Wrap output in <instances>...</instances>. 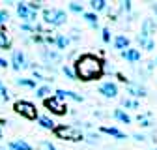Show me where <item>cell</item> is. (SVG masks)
<instances>
[{"label":"cell","instance_id":"cell-1","mask_svg":"<svg viewBox=\"0 0 157 150\" xmlns=\"http://www.w3.org/2000/svg\"><path fill=\"white\" fill-rule=\"evenodd\" d=\"M73 73L81 81H95L103 75V62L95 54H81L73 64Z\"/></svg>","mask_w":157,"mask_h":150},{"label":"cell","instance_id":"cell-2","mask_svg":"<svg viewBox=\"0 0 157 150\" xmlns=\"http://www.w3.org/2000/svg\"><path fill=\"white\" fill-rule=\"evenodd\" d=\"M54 133L58 139H64V141H82L84 133L77 126H69V124H60V126H54Z\"/></svg>","mask_w":157,"mask_h":150},{"label":"cell","instance_id":"cell-3","mask_svg":"<svg viewBox=\"0 0 157 150\" xmlns=\"http://www.w3.org/2000/svg\"><path fill=\"white\" fill-rule=\"evenodd\" d=\"M66 21H67V15L64 10H60V8H51V10L45 8L43 10V23L45 25L62 26V25H66Z\"/></svg>","mask_w":157,"mask_h":150},{"label":"cell","instance_id":"cell-4","mask_svg":"<svg viewBox=\"0 0 157 150\" xmlns=\"http://www.w3.org/2000/svg\"><path fill=\"white\" fill-rule=\"evenodd\" d=\"M13 109H15L17 115H21V116H25V118H28V120H36V118H37V109H36V105H34L32 101L19 100V101H15Z\"/></svg>","mask_w":157,"mask_h":150},{"label":"cell","instance_id":"cell-5","mask_svg":"<svg viewBox=\"0 0 157 150\" xmlns=\"http://www.w3.org/2000/svg\"><path fill=\"white\" fill-rule=\"evenodd\" d=\"M15 6H17V15H19V19H21L23 23H36V19H37V13L36 11H32L28 6H26V2H15Z\"/></svg>","mask_w":157,"mask_h":150},{"label":"cell","instance_id":"cell-6","mask_svg":"<svg viewBox=\"0 0 157 150\" xmlns=\"http://www.w3.org/2000/svg\"><path fill=\"white\" fill-rule=\"evenodd\" d=\"M43 105H45V109H49L52 112V115H66L67 112V105L64 101H60V100H56L54 96L43 100Z\"/></svg>","mask_w":157,"mask_h":150},{"label":"cell","instance_id":"cell-7","mask_svg":"<svg viewBox=\"0 0 157 150\" xmlns=\"http://www.w3.org/2000/svg\"><path fill=\"white\" fill-rule=\"evenodd\" d=\"M41 58H43L47 68H52L54 64L62 62V54L58 51H52V49H41Z\"/></svg>","mask_w":157,"mask_h":150},{"label":"cell","instance_id":"cell-8","mask_svg":"<svg viewBox=\"0 0 157 150\" xmlns=\"http://www.w3.org/2000/svg\"><path fill=\"white\" fill-rule=\"evenodd\" d=\"M127 94L135 100V98H146L148 96V90L144 85L136 83V81H127Z\"/></svg>","mask_w":157,"mask_h":150},{"label":"cell","instance_id":"cell-9","mask_svg":"<svg viewBox=\"0 0 157 150\" xmlns=\"http://www.w3.org/2000/svg\"><path fill=\"white\" fill-rule=\"evenodd\" d=\"M54 98L60 100V101H64V100H73V101H77V103H82V101H84V98L81 96V94L71 92V90H62V88H58V90L54 92Z\"/></svg>","mask_w":157,"mask_h":150},{"label":"cell","instance_id":"cell-10","mask_svg":"<svg viewBox=\"0 0 157 150\" xmlns=\"http://www.w3.org/2000/svg\"><path fill=\"white\" fill-rule=\"evenodd\" d=\"M11 68L15 69V71H21V69H25L26 68V58H25V53L23 51H13L11 53Z\"/></svg>","mask_w":157,"mask_h":150},{"label":"cell","instance_id":"cell-11","mask_svg":"<svg viewBox=\"0 0 157 150\" xmlns=\"http://www.w3.org/2000/svg\"><path fill=\"white\" fill-rule=\"evenodd\" d=\"M99 94H103V96L109 98V100H114L118 96V85L116 83H110V81L101 83L99 85Z\"/></svg>","mask_w":157,"mask_h":150},{"label":"cell","instance_id":"cell-12","mask_svg":"<svg viewBox=\"0 0 157 150\" xmlns=\"http://www.w3.org/2000/svg\"><path fill=\"white\" fill-rule=\"evenodd\" d=\"M122 58L131 62V64H136V62H140L142 54H140L139 49H125V51H122Z\"/></svg>","mask_w":157,"mask_h":150},{"label":"cell","instance_id":"cell-13","mask_svg":"<svg viewBox=\"0 0 157 150\" xmlns=\"http://www.w3.org/2000/svg\"><path fill=\"white\" fill-rule=\"evenodd\" d=\"M142 34H146L148 38H151L155 32H157V23H155V19H144L142 21Z\"/></svg>","mask_w":157,"mask_h":150},{"label":"cell","instance_id":"cell-14","mask_svg":"<svg viewBox=\"0 0 157 150\" xmlns=\"http://www.w3.org/2000/svg\"><path fill=\"white\" fill-rule=\"evenodd\" d=\"M136 41H139V45L142 47V49H146V51H153V47H155V41L151 40V38H148L146 34H136Z\"/></svg>","mask_w":157,"mask_h":150},{"label":"cell","instance_id":"cell-15","mask_svg":"<svg viewBox=\"0 0 157 150\" xmlns=\"http://www.w3.org/2000/svg\"><path fill=\"white\" fill-rule=\"evenodd\" d=\"M114 49H118V51L129 49V38H127L125 34H118V36L114 38Z\"/></svg>","mask_w":157,"mask_h":150},{"label":"cell","instance_id":"cell-16","mask_svg":"<svg viewBox=\"0 0 157 150\" xmlns=\"http://www.w3.org/2000/svg\"><path fill=\"white\" fill-rule=\"evenodd\" d=\"M112 118L118 120V122H122V124H131V122H133V118L127 115L124 109H114V111H112Z\"/></svg>","mask_w":157,"mask_h":150},{"label":"cell","instance_id":"cell-17","mask_svg":"<svg viewBox=\"0 0 157 150\" xmlns=\"http://www.w3.org/2000/svg\"><path fill=\"white\" fill-rule=\"evenodd\" d=\"M101 131H103V133H107V135H110V137H114V139H127L125 137V133H124V131H120V129H118V128H109V126H101L99 128Z\"/></svg>","mask_w":157,"mask_h":150},{"label":"cell","instance_id":"cell-18","mask_svg":"<svg viewBox=\"0 0 157 150\" xmlns=\"http://www.w3.org/2000/svg\"><path fill=\"white\" fill-rule=\"evenodd\" d=\"M90 8H92V13H99V11H105L107 8H109V2L107 0H90Z\"/></svg>","mask_w":157,"mask_h":150},{"label":"cell","instance_id":"cell-19","mask_svg":"<svg viewBox=\"0 0 157 150\" xmlns=\"http://www.w3.org/2000/svg\"><path fill=\"white\" fill-rule=\"evenodd\" d=\"M82 17H84V21H86L92 28H99V19H97L95 13H92V11H84Z\"/></svg>","mask_w":157,"mask_h":150},{"label":"cell","instance_id":"cell-20","mask_svg":"<svg viewBox=\"0 0 157 150\" xmlns=\"http://www.w3.org/2000/svg\"><path fill=\"white\" fill-rule=\"evenodd\" d=\"M10 148L11 150H32V146L25 141V139H15L10 143Z\"/></svg>","mask_w":157,"mask_h":150},{"label":"cell","instance_id":"cell-21","mask_svg":"<svg viewBox=\"0 0 157 150\" xmlns=\"http://www.w3.org/2000/svg\"><path fill=\"white\" fill-rule=\"evenodd\" d=\"M54 45H56V49H66L69 45V38L66 34H56L54 36Z\"/></svg>","mask_w":157,"mask_h":150},{"label":"cell","instance_id":"cell-22","mask_svg":"<svg viewBox=\"0 0 157 150\" xmlns=\"http://www.w3.org/2000/svg\"><path fill=\"white\" fill-rule=\"evenodd\" d=\"M136 122H139L142 128H150V126L153 124V120H151V112H140V115L136 116Z\"/></svg>","mask_w":157,"mask_h":150},{"label":"cell","instance_id":"cell-23","mask_svg":"<svg viewBox=\"0 0 157 150\" xmlns=\"http://www.w3.org/2000/svg\"><path fill=\"white\" fill-rule=\"evenodd\" d=\"M37 122H39V126H41L43 129H54V122H52V118H49L47 115L37 116Z\"/></svg>","mask_w":157,"mask_h":150},{"label":"cell","instance_id":"cell-24","mask_svg":"<svg viewBox=\"0 0 157 150\" xmlns=\"http://www.w3.org/2000/svg\"><path fill=\"white\" fill-rule=\"evenodd\" d=\"M122 107H125V109H133V111H136V109H140V103L136 101V100H133V98H122Z\"/></svg>","mask_w":157,"mask_h":150},{"label":"cell","instance_id":"cell-25","mask_svg":"<svg viewBox=\"0 0 157 150\" xmlns=\"http://www.w3.org/2000/svg\"><path fill=\"white\" fill-rule=\"evenodd\" d=\"M51 94H52V92H51V86H37V88H36V96H37V98L47 100Z\"/></svg>","mask_w":157,"mask_h":150},{"label":"cell","instance_id":"cell-26","mask_svg":"<svg viewBox=\"0 0 157 150\" xmlns=\"http://www.w3.org/2000/svg\"><path fill=\"white\" fill-rule=\"evenodd\" d=\"M17 85L19 86H25V88H34V90L37 88V83L34 79H23L21 77V79H17Z\"/></svg>","mask_w":157,"mask_h":150},{"label":"cell","instance_id":"cell-27","mask_svg":"<svg viewBox=\"0 0 157 150\" xmlns=\"http://www.w3.org/2000/svg\"><path fill=\"white\" fill-rule=\"evenodd\" d=\"M11 47V41H10V38H8V34L4 32V30H0V49H10Z\"/></svg>","mask_w":157,"mask_h":150},{"label":"cell","instance_id":"cell-28","mask_svg":"<svg viewBox=\"0 0 157 150\" xmlns=\"http://www.w3.org/2000/svg\"><path fill=\"white\" fill-rule=\"evenodd\" d=\"M69 11H73V13H84V6L82 4H78V2H69Z\"/></svg>","mask_w":157,"mask_h":150},{"label":"cell","instance_id":"cell-29","mask_svg":"<svg viewBox=\"0 0 157 150\" xmlns=\"http://www.w3.org/2000/svg\"><path fill=\"white\" fill-rule=\"evenodd\" d=\"M0 100H4V101L10 100V92H8V88H6V85L2 81H0Z\"/></svg>","mask_w":157,"mask_h":150},{"label":"cell","instance_id":"cell-30","mask_svg":"<svg viewBox=\"0 0 157 150\" xmlns=\"http://www.w3.org/2000/svg\"><path fill=\"white\" fill-rule=\"evenodd\" d=\"M62 73L66 75L67 79H71V81H75V79H77V77H75V73H73V68H69L67 64H66V66L62 68Z\"/></svg>","mask_w":157,"mask_h":150},{"label":"cell","instance_id":"cell-31","mask_svg":"<svg viewBox=\"0 0 157 150\" xmlns=\"http://www.w3.org/2000/svg\"><path fill=\"white\" fill-rule=\"evenodd\" d=\"M39 150H56V146L51 141H39Z\"/></svg>","mask_w":157,"mask_h":150},{"label":"cell","instance_id":"cell-32","mask_svg":"<svg viewBox=\"0 0 157 150\" xmlns=\"http://www.w3.org/2000/svg\"><path fill=\"white\" fill-rule=\"evenodd\" d=\"M131 8H133V2H131V0L120 2V11H125V13H129V11H131Z\"/></svg>","mask_w":157,"mask_h":150},{"label":"cell","instance_id":"cell-33","mask_svg":"<svg viewBox=\"0 0 157 150\" xmlns=\"http://www.w3.org/2000/svg\"><path fill=\"white\" fill-rule=\"evenodd\" d=\"M26 6H28L32 11H36V13H37L39 10L43 8V2H26Z\"/></svg>","mask_w":157,"mask_h":150},{"label":"cell","instance_id":"cell-34","mask_svg":"<svg viewBox=\"0 0 157 150\" xmlns=\"http://www.w3.org/2000/svg\"><path fill=\"white\" fill-rule=\"evenodd\" d=\"M10 21V13L6 10H0V25H6Z\"/></svg>","mask_w":157,"mask_h":150},{"label":"cell","instance_id":"cell-35","mask_svg":"<svg viewBox=\"0 0 157 150\" xmlns=\"http://www.w3.org/2000/svg\"><path fill=\"white\" fill-rule=\"evenodd\" d=\"M86 137H88V141H90V143H97V141L101 139V137H99V133H95V131H90Z\"/></svg>","mask_w":157,"mask_h":150},{"label":"cell","instance_id":"cell-36","mask_svg":"<svg viewBox=\"0 0 157 150\" xmlns=\"http://www.w3.org/2000/svg\"><path fill=\"white\" fill-rule=\"evenodd\" d=\"M101 34H103V36H101V40H103L105 43H109V41H110V30H109V28H103Z\"/></svg>","mask_w":157,"mask_h":150},{"label":"cell","instance_id":"cell-37","mask_svg":"<svg viewBox=\"0 0 157 150\" xmlns=\"http://www.w3.org/2000/svg\"><path fill=\"white\" fill-rule=\"evenodd\" d=\"M21 30H23V32H34V25L23 23V25H21Z\"/></svg>","mask_w":157,"mask_h":150},{"label":"cell","instance_id":"cell-38","mask_svg":"<svg viewBox=\"0 0 157 150\" xmlns=\"http://www.w3.org/2000/svg\"><path fill=\"white\" fill-rule=\"evenodd\" d=\"M133 139L135 141H146V135H142V133H133Z\"/></svg>","mask_w":157,"mask_h":150},{"label":"cell","instance_id":"cell-39","mask_svg":"<svg viewBox=\"0 0 157 150\" xmlns=\"http://www.w3.org/2000/svg\"><path fill=\"white\" fill-rule=\"evenodd\" d=\"M10 66V62L8 60H4V58H0V68H8Z\"/></svg>","mask_w":157,"mask_h":150},{"label":"cell","instance_id":"cell-40","mask_svg":"<svg viewBox=\"0 0 157 150\" xmlns=\"http://www.w3.org/2000/svg\"><path fill=\"white\" fill-rule=\"evenodd\" d=\"M151 10H153V11H155V17H157V2H155V4H153V6H151ZM155 23H157V19H155Z\"/></svg>","mask_w":157,"mask_h":150},{"label":"cell","instance_id":"cell-41","mask_svg":"<svg viewBox=\"0 0 157 150\" xmlns=\"http://www.w3.org/2000/svg\"><path fill=\"white\" fill-rule=\"evenodd\" d=\"M0 126H6V120H2V118H0Z\"/></svg>","mask_w":157,"mask_h":150},{"label":"cell","instance_id":"cell-42","mask_svg":"<svg viewBox=\"0 0 157 150\" xmlns=\"http://www.w3.org/2000/svg\"><path fill=\"white\" fill-rule=\"evenodd\" d=\"M153 62V66H157V56H155V60H151Z\"/></svg>","mask_w":157,"mask_h":150},{"label":"cell","instance_id":"cell-43","mask_svg":"<svg viewBox=\"0 0 157 150\" xmlns=\"http://www.w3.org/2000/svg\"><path fill=\"white\" fill-rule=\"evenodd\" d=\"M2 150H11V148H2Z\"/></svg>","mask_w":157,"mask_h":150},{"label":"cell","instance_id":"cell-44","mask_svg":"<svg viewBox=\"0 0 157 150\" xmlns=\"http://www.w3.org/2000/svg\"><path fill=\"white\" fill-rule=\"evenodd\" d=\"M0 139H2V133H0Z\"/></svg>","mask_w":157,"mask_h":150},{"label":"cell","instance_id":"cell-45","mask_svg":"<svg viewBox=\"0 0 157 150\" xmlns=\"http://www.w3.org/2000/svg\"><path fill=\"white\" fill-rule=\"evenodd\" d=\"M153 150H157V148H153Z\"/></svg>","mask_w":157,"mask_h":150},{"label":"cell","instance_id":"cell-46","mask_svg":"<svg viewBox=\"0 0 157 150\" xmlns=\"http://www.w3.org/2000/svg\"><path fill=\"white\" fill-rule=\"evenodd\" d=\"M0 150H2V148H0Z\"/></svg>","mask_w":157,"mask_h":150}]
</instances>
